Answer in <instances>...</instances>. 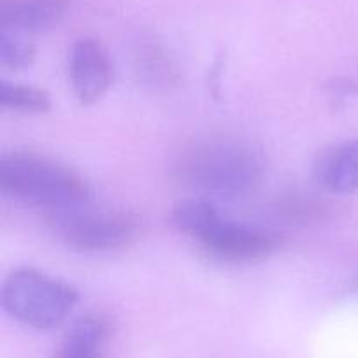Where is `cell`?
<instances>
[{
	"mask_svg": "<svg viewBox=\"0 0 358 358\" xmlns=\"http://www.w3.org/2000/svg\"><path fill=\"white\" fill-rule=\"evenodd\" d=\"M0 189L10 198L63 210L90 203L93 191L83 175L49 157L14 152L0 157Z\"/></svg>",
	"mask_w": 358,
	"mask_h": 358,
	"instance_id": "1",
	"label": "cell"
},
{
	"mask_svg": "<svg viewBox=\"0 0 358 358\" xmlns=\"http://www.w3.org/2000/svg\"><path fill=\"white\" fill-rule=\"evenodd\" d=\"M171 220L177 229L194 236L219 261L254 262L268 257L280 247V238L275 233L224 219L215 206L203 198L178 203Z\"/></svg>",
	"mask_w": 358,
	"mask_h": 358,
	"instance_id": "2",
	"label": "cell"
},
{
	"mask_svg": "<svg viewBox=\"0 0 358 358\" xmlns=\"http://www.w3.org/2000/svg\"><path fill=\"white\" fill-rule=\"evenodd\" d=\"M182 178L199 191L217 196H240L262 175L261 154L234 140H208L187 150L178 166Z\"/></svg>",
	"mask_w": 358,
	"mask_h": 358,
	"instance_id": "3",
	"label": "cell"
},
{
	"mask_svg": "<svg viewBox=\"0 0 358 358\" xmlns=\"http://www.w3.org/2000/svg\"><path fill=\"white\" fill-rule=\"evenodd\" d=\"M79 301L70 283L31 268L10 273L2 287V306L14 320L37 331L62 324Z\"/></svg>",
	"mask_w": 358,
	"mask_h": 358,
	"instance_id": "4",
	"label": "cell"
},
{
	"mask_svg": "<svg viewBox=\"0 0 358 358\" xmlns=\"http://www.w3.org/2000/svg\"><path fill=\"white\" fill-rule=\"evenodd\" d=\"M51 224L69 247L83 252L115 250L138 234V220L131 213L90 210L84 206L55 210Z\"/></svg>",
	"mask_w": 358,
	"mask_h": 358,
	"instance_id": "5",
	"label": "cell"
},
{
	"mask_svg": "<svg viewBox=\"0 0 358 358\" xmlns=\"http://www.w3.org/2000/svg\"><path fill=\"white\" fill-rule=\"evenodd\" d=\"M69 76L80 103L91 105L100 100L114 77L112 62L103 45L94 38H79L70 49Z\"/></svg>",
	"mask_w": 358,
	"mask_h": 358,
	"instance_id": "6",
	"label": "cell"
},
{
	"mask_svg": "<svg viewBox=\"0 0 358 358\" xmlns=\"http://www.w3.org/2000/svg\"><path fill=\"white\" fill-rule=\"evenodd\" d=\"M313 175L318 184L338 194L358 189V138L324 150L315 161Z\"/></svg>",
	"mask_w": 358,
	"mask_h": 358,
	"instance_id": "7",
	"label": "cell"
},
{
	"mask_svg": "<svg viewBox=\"0 0 358 358\" xmlns=\"http://www.w3.org/2000/svg\"><path fill=\"white\" fill-rule=\"evenodd\" d=\"M66 0H0L2 30L34 34L52 27L62 17Z\"/></svg>",
	"mask_w": 358,
	"mask_h": 358,
	"instance_id": "8",
	"label": "cell"
},
{
	"mask_svg": "<svg viewBox=\"0 0 358 358\" xmlns=\"http://www.w3.org/2000/svg\"><path fill=\"white\" fill-rule=\"evenodd\" d=\"M112 331L108 317L101 313L86 315L70 327L52 358H100V348Z\"/></svg>",
	"mask_w": 358,
	"mask_h": 358,
	"instance_id": "9",
	"label": "cell"
},
{
	"mask_svg": "<svg viewBox=\"0 0 358 358\" xmlns=\"http://www.w3.org/2000/svg\"><path fill=\"white\" fill-rule=\"evenodd\" d=\"M0 105L3 108H10V110L44 114L51 108V100H49V94L38 87L2 80L0 83Z\"/></svg>",
	"mask_w": 358,
	"mask_h": 358,
	"instance_id": "10",
	"label": "cell"
},
{
	"mask_svg": "<svg viewBox=\"0 0 358 358\" xmlns=\"http://www.w3.org/2000/svg\"><path fill=\"white\" fill-rule=\"evenodd\" d=\"M35 48L23 34L0 30V63L10 70H24L34 63Z\"/></svg>",
	"mask_w": 358,
	"mask_h": 358,
	"instance_id": "11",
	"label": "cell"
}]
</instances>
